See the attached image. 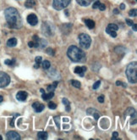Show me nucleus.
<instances>
[{"mask_svg": "<svg viewBox=\"0 0 137 140\" xmlns=\"http://www.w3.org/2000/svg\"><path fill=\"white\" fill-rule=\"evenodd\" d=\"M97 100H98V102H100V103H103L104 102V96L103 95L99 96L97 98Z\"/></svg>", "mask_w": 137, "mask_h": 140, "instance_id": "4c0bfd02", "label": "nucleus"}, {"mask_svg": "<svg viewBox=\"0 0 137 140\" xmlns=\"http://www.w3.org/2000/svg\"><path fill=\"white\" fill-rule=\"evenodd\" d=\"M71 84L73 87L76 88H80V82L79 81H76V80H71Z\"/></svg>", "mask_w": 137, "mask_h": 140, "instance_id": "393cba45", "label": "nucleus"}, {"mask_svg": "<svg viewBox=\"0 0 137 140\" xmlns=\"http://www.w3.org/2000/svg\"><path fill=\"white\" fill-rule=\"evenodd\" d=\"M3 96H1V95H0V103H1V102H3Z\"/></svg>", "mask_w": 137, "mask_h": 140, "instance_id": "a18cd8bd", "label": "nucleus"}, {"mask_svg": "<svg viewBox=\"0 0 137 140\" xmlns=\"http://www.w3.org/2000/svg\"><path fill=\"white\" fill-rule=\"evenodd\" d=\"M67 55L73 62H85L86 60L85 54L74 45H71L68 48Z\"/></svg>", "mask_w": 137, "mask_h": 140, "instance_id": "f03ea898", "label": "nucleus"}, {"mask_svg": "<svg viewBox=\"0 0 137 140\" xmlns=\"http://www.w3.org/2000/svg\"><path fill=\"white\" fill-rule=\"evenodd\" d=\"M48 107H49V109H51V110H55L57 107V104L53 102H49L48 103Z\"/></svg>", "mask_w": 137, "mask_h": 140, "instance_id": "c756f323", "label": "nucleus"}, {"mask_svg": "<svg viewBox=\"0 0 137 140\" xmlns=\"http://www.w3.org/2000/svg\"><path fill=\"white\" fill-rule=\"evenodd\" d=\"M10 82V77L5 72H0V88H5Z\"/></svg>", "mask_w": 137, "mask_h": 140, "instance_id": "423d86ee", "label": "nucleus"}, {"mask_svg": "<svg viewBox=\"0 0 137 140\" xmlns=\"http://www.w3.org/2000/svg\"><path fill=\"white\" fill-rule=\"evenodd\" d=\"M136 26H137L136 24H134L133 26H133V30H134L135 32H136V31H137V27H136Z\"/></svg>", "mask_w": 137, "mask_h": 140, "instance_id": "37998d69", "label": "nucleus"}, {"mask_svg": "<svg viewBox=\"0 0 137 140\" xmlns=\"http://www.w3.org/2000/svg\"><path fill=\"white\" fill-rule=\"evenodd\" d=\"M126 23H127V25L128 26H132L134 25V23H133V20H130V19H126Z\"/></svg>", "mask_w": 137, "mask_h": 140, "instance_id": "f704fd0d", "label": "nucleus"}, {"mask_svg": "<svg viewBox=\"0 0 137 140\" xmlns=\"http://www.w3.org/2000/svg\"><path fill=\"white\" fill-rule=\"evenodd\" d=\"M39 40H40V38H38V36H36V35H34V36H33V42H36V44H39Z\"/></svg>", "mask_w": 137, "mask_h": 140, "instance_id": "c9c22d12", "label": "nucleus"}, {"mask_svg": "<svg viewBox=\"0 0 137 140\" xmlns=\"http://www.w3.org/2000/svg\"><path fill=\"white\" fill-rule=\"evenodd\" d=\"M100 4H101V3L99 2V0H96V1L94 2L93 4H92V8H97L98 7H99Z\"/></svg>", "mask_w": 137, "mask_h": 140, "instance_id": "7c9ffc66", "label": "nucleus"}, {"mask_svg": "<svg viewBox=\"0 0 137 140\" xmlns=\"http://www.w3.org/2000/svg\"><path fill=\"white\" fill-rule=\"evenodd\" d=\"M62 101H63V104L65 105V110L67 112H69L70 111V103H69V101L65 98H64L63 100H62Z\"/></svg>", "mask_w": 137, "mask_h": 140, "instance_id": "6ab92c4d", "label": "nucleus"}, {"mask_svg": "<svg viewBox=\"0 0 137 140\" xmlns=\"http://www.w3.org/2000/svg\"><path fill=\"white\" fill-rule=\"evenodd\" d=\"M6 138L8 140H20V136L18 132H16L15 131H9L6 134Z\"/></svg>", "mask_w": 137, "mask_h": 140, "instance_id": "6e6552de", "label": "nucleus"}, {"mask_svg": "<svg viewBox=\"0 0 137 140\" xmlns=\"http://www.w3.org/2000/svg\"><path fill=\"white\" fill-rule=\"evenodd\" d=\"M47 45V42L43 39H40L39 40V47L41 48H44V47H46Z\"/></svg>", "mask_w": 137, "mask_h": 140, "instance_id": "cd10ccee", "label": "nucleus"}, {"mask_svg": "<svg viewBox=\"0 0 137 140\" xmlns=\"http://www.w3.org/2000/svg\"><path fill=\"white\" fill-rule=\"evenodd\" d=\"M27 96H28V94L25 91H20L18 92V94H16V98L19 101H25Z\"/></svg>", "mask_w": 137, "mask_h": 140, "instance_id": "9b49d317", "label": "nucleus"}, {"mask_svg": "<svg viewBox=\"0 0 137 140\" xmlns=\"http://www.w3.org/2000/svg\"><path fill=\"white\" fill-rule=\"evenodd\" d=\"M35 61H36V64H39V66H40V64L42 63V57H41V56H37V57H36Z\"/></svg>", "mask_w": 137, "mask_h": 140, "instance_id": "2f4dec72", "label": "nucleus"}, {"mask_svg": "<svg viewBox=\"0 0 137 140\" xmlns=\"http://www.w3.org/2000/svg\"><path fill=\"white\" fill-rule=\"evenodd\" d=\"M4 64H7V66H13L15 64V60L14 59H12V60H6L5 61H4Z\"/></svg>", "mask_w": 137, "mask_h": 140, "instance_id": "4be33fe9", "label": "nucleus"}, {"mask_svg": "<svg viewBox=\"0 0 137 140\" xmlns=\"http://www.w3.org/2000/svg\"><path fill=\"white\" fill-rule=\"evenodd\" d=\"M120 8H121V10H125V4H120Z\"/></svg>", "mask_w": 137, "mask_h": 140, "instance_id": "a19ab883", "label": "nucleus"}, {"mask_svg": "<svg viewBox=\"0 0 137 140\" xmlns=\"http://www.w3.org/2000/svg\"><path fill=\"white\" fill-rule=\"evenodd\" d=\"M36 5V2H35V0H26L25 1V6L26 8H33L34 6Z\"/></svg>", "mask_w": 137, "mask_h": 140, "instance_id": "a211bd4d", "label": "nucleus"}, {"mask_svg": "<svg viewBox=\"0 0 137 140\" xmlns=\"http://www.w3.org/2000/svg\"><path fill=\"white\" fill-rule=\"evenodd\" d=\"M100 85H101V82H100V81L96 82L93 84L92 88H93V89H97V88H99V86H100Z\"/></svg>", "mask_w": 137, "mask_h": 140, "instance_id": "473e14b6", "label": "nucleus"}, {"mask_svg": "<svg viewBox=\"0 0 137 140\" xmlns=\"http://www.w3.org/2000/svg\"><path fill=\"white\" fill-rule=\"evenodd\" d=\"M39 66H40L39 64H36L35 66H34V67H35L36 69H37V68H39Z\"/></svg>", "mask_w": 137, "mask_h": 140, "instance_id": "49530a36", "label": "nucleus"}, {"mask_svg": "<svg viewBox=\"0 0 137 140\" xmlns=\"http://www.w3.org/2000/svg\"><path fill=\"white\" fill-rule=\"evenodd\" d=\"M136 11H137V10H136V8H133V10H130V12H129V16H131V17H136V14H137Z\"/></svg>", "mask_w": 137, "mask_h": 140, "instance_id": "bb28decb", "label": "nucleus"}, {"mask_svg": "<svg viewBox=\"0 0 137 140\" xmlns=\"http://www.w3.org/2000/svg\"><path fill=\"white\" fill-rule=\"evenodd\" d=\"M4 16L8 26L12 29H20L23 26L20 13L15 8L9 7L4 10Z\"/></svg>", "mask_w": 137, "mask_h": 140, "instance_id": "f257e3e1", "label": "nucleus"}, {"mask_svg": "<svg viewBox=\"0 0 137 140\" xmlns=\"http://www.w3.org/2000/svg\"><path fill=\"white\" fill-rule=\"evenodd\" d=\"M50 66H51V64L48 60H45V61L42 62V67H43V69H45V70H48V69L50 68Z\"/></svg>", "mask_w": 137, "mask_h": 140, "instance_id": "b1692460", "label": "nucleus"}, {"mask_svg": "<svg viewBox=\"0 0 137 140\" xmlns=\"http://www.w3.org/2000/svg\"><path fill=\"white\" fill-rule=\"evenodd\" d=\"M53 96H54V92H49V94H45V92H43L42 95V98L45 101H48L52 98H53Z\"/></svg>", "mask_w": 137, "mask_h": 140, "instance_id": "4468645a", "label": "nucleus"}, {"mask_svg": "<svg viewBox=\"0 0 137 140\" xmlns=\"http://www.w3.org/2000/svg\"><path fill=\"white\" fill-rule=\"evenodd\" d=\"M125 115L126 116H130L131 117L136 118V111L133 107H130V108H128L127 110H126Z\"/></svg>", "mask_w": 137, "mask_h": 140, "instance_id": "ddd939ff", "label": "nucleus"}, {"mask_svg": "<svg viewBox=\"0 0 137 140\" xmlns=\"http://www.w3.org/2000/svg\"><path fill=\"white\" fill-rule=\"evenodd\" d=\"M48 137V132H39L37 133V138L39 139H47Z\"/></svg>", "mask_w": 137, "mask_h": 140, "instance_id": "aec40b11", "label": "nucleus"}, {"mask_svg": "<svg viewBox=\"0 0 137 140\" xmlns=\"http://www.w3.org/2000/svg\"><path fill=\"white\" fill-rule=\"evenodd\" d=\"M16 44H17V39L15 38H9L7 42V46L8 47H14L16 46Z\"/></svg>", "mask_w": 137, "mask_h": 140, "instance_id": "f3484780", "label": "nucleus"}, {"mask_svg": "<svg viewBox=\"0 0 137 140\" xmlns=\"http://www.w3.org/2000/svg\"><path fill=\"white\" fill-rule=\"evenodd\" d=\"M108 29H110V30H112V31L116 32L117 30L119 29V26H118L116 24H112V23H111V24H109L108 26Z\"/></svg>", "mask_w": 137, "mask_h": 140, "instance_id": "a878e982", "label": "nucleus"}, {"mask_svg": "<svg viewBox=\"0 0 137 140\" xmlns=\"http://www.w3.org/2000/svg\"><path fill=\"white\" fill-rule=\"evenodd\" d=\"M46 52H47V54H48V55H51V56H53V55H54V50H53V48H47Z\"/></svg>", "mask_w": 137, "mask_h": 140, "instance_id": "c85d7f7f", "label": "nucleus"}, {"mask_svg": "<svg viewBox=\"0 0 137 140\" xmlns=\"http://www.w3.org/2000/svg\"><path fill=\"white\" fill-rule=\"evenodd\" d=\"M40 91H41V92H42V94H43V92H45V91H44V90H43V89H40Z\"/></svg>", "mask_w": 137, "mask_h": 140, "instance_id": "de8ad7c7", "label": "nucleus"}, {"mask_svg": "<svg viewBox=\"0 0 137 140\" xmlns=\"http://www.w3.org/2000/svg\"><path fill=\"white\" fill-rule=\"evenodd\" d=\"M126 76L130 83L137 82V63L136 61L131 62L126 67Z\"/></svg>", "mask_w": 137, "mask_h": 140, "instance_id": "7ed1b4c3", "label": "nucleus"}, {"mask_svg": "<svg viewBox=\"0 0 137 140\" xmlns=\"http://www.w3.org/2000/svg\"><path fill=\"white\" fill-rule=\"evenodd\" d=\"M27 22L29 23L31 26H36L38 23V19L37 16L35 14H31L27 16Z\"/></svg>", "mask_w": 137, "mask_h": 140, "instance_id": "1a4fd4ad", "label": "nucleus"}, {"mask_svg": "<svg viewBox=\"0 0 137 140\" xmlns=\"http://www.w3.org/2000/svg\"><path fill=\"white\" fill-rule=\"evenodd\" d=\"M116 85L117 86H120V85H122V82H119V81H117L116 82Z\"/></svg>", "mask_w": 137, "mask_h": 140, "instance_id": "c03bdc74", "label": "nucleus"}, {"mask_svg": "<svg viewBox=\"0 0 137 140\" xmlns=\"http://www.w3.org/2000/svg\"><path fill=\"white\" fill-rule=\"evenodd\" d=\"M79 42H80V44L82 48H84L85 49H88L91 46V38L88 34L85 33H81L79 35Z\"/></svg>", "mask_w": 137, "mask_h": 140, "instance_id": "20e7f679", "label": "nucleus"}, {"mask_svg": "<svg viewBox=\"0 0 137 140\" xmlns=\"http://www.w3.org/2000/svg\"><path fill=\"white\" fill-rule=\"evenodd\" d=\"M71 0H53V7L56 10H61L65 8L69 4Z\"/></svg>", "mask_w": 137, "mask_h": 140, "instance_id": "39448f33", "label": "nucleus"}, {"mask_svg": "<svg viewBox=\"0 0 137 140\" xmlns=\"http://www.w3.org/2000/svg\"><path fill=\"white\" fill-rule=\"evenodd\" d=\"M106 32L108 34H109L111 36H113V38H116L117 36V33H116V32L115 31H112V30H110V29H108V27L106 28Z\"/></svg>", "mask_w": 137, "mask_h": 140, "instance_id": "5701e85b", "label": "nucleus"}, {"mask_svg": "<svg viewBox=\"0 0 137 140\" xmlns=\"http://www.w3.org/2000/svg\"><path fill=\"white\" fill-rule=\"evenodd\" d=\"M2 139H3V138H2V136L0 135V140H2Z\"/></svg>", "mask_w": 137, "mask_h": 140, "instance_id": "09e8293b", "label": "nucleus"}, {"mask_svg": "<svg viewBox=\"0 0 137 140\" xmlns=\"http://www.w3.org/2000/svg\"><path fill=\"white\" fill-rule=\"evenodd\" d=\"M99 10H102V11H103V10H105V8H106V5L103 4H100V5H99Z\"/></svg>", "mask_w": 137, "mask_h": 140, "instance_id": "58836bf2", "label": "nucleus"}, {"mask_svg": "<svg viewBox=\"0 0 137 140\" xmlns=\"http://www.w3.org/2000/svg\"><path fill=\"white\" fill-rule=\"evenodd\" d=\"M113 13H114L115 14H119V10H118V8H114V10H113Z\"/></svg>", "mask_w": 137, "mask_h": 140, "instance_id": "79ce46f5", "label": "nucleus"}, {"mask_svg": "<svg viewBox=\"0 0 137 140\" xmlns=\"http://www.w3.org/2000/svg\"><path fill=\"white\" fill-rule=\"evenodd\" d=\"M53 25H51L48 22H43L42 26V31L44 34L48 36H51L53 34Z\"/></svg>", "mask_w": 137, "mask_h": 140, "instance_id": "0eeeda50", "label": "nucleus"}, {"mask_svg": "<svg viewBox=\"0 0 137 140\" xmlns=\"http://www.w3.org/2000/svg\"><path fill=\"white\" fill-rule=\"evenodd\" d=\"M92 1L93 0H76V2L79 4V5L84 6V7H86V6L90 5Z\"/></svg>", "mask_w": 137, "mask_h": 140, "instance_id": "2eb2a0df", "label": "nucleus"}, {"mask_svg": "<svg viewBox=\"0 0 137 140\" xmlns=\"http://www.w3.org/2000/svg\"><path fill=\"white\" fill-rule=\"evenodd\" d=\"M58 83H59V82L58 81H55L54 82H53L52 85H48V92H53L55 90V88H56Z\"/></svg>", "mask_w": 137, "mask_h": 140, "instance_id": "412c9836", "label": "nucleus"}, {"mask_svg": "<svg viewBox=\"0 0 137 140\" xmlns=\"http://www.w3.org/2000/svg\"><path fill=\"white\" fill-rule=\"evenodd\" d=\"M85 72H86V67L85 66H77V67L74 68V73L77 75H80V76H84Z\"/></svg>", "mask_w": 137, "mask_h": 140, "instance_id": "9d476101", "label": "nucleus"}, {"mask_svg": "<svg viewBox=\"0 0 137 140\" xmlns=\"http://www.w3.org/2000/svg\"><path fill=\"white\" fill-rule=\"evenodd\" d=\"M28 45H29L30 48H34V47H35V42H34L33 41H31V42H28Z\"/></svg>", "mask_w": 137, "mask_h": 140, "instance_id": "ea45409f", "label": "nucleus"}, {"mask_svg": "<svg viewBox=\"0 0 137 140\" xmlns=\"http://www.w3.org/2000/svg\"><path fill=\"white\" fill-rule=\"evenodd\" d=\"M54 120H55V123H56V126H58V128H59V126H60V123H59V116H55Z\"/></svg>", "mask_w": 137, "mask_h": 140, "instance_id": "72a5a7b5", "label": "nucleus"}, {"mask_svg": "<svg viewBox=\"0 0 137 140\" xmlns=\"http://www.w3.org/2000/svg\"><path fill=\"white\" fill-rule=\"evenodd\" d=\"M118 136H119V133L117 132H114L113 133V136H112V140H115L118 138Z\"/></svg>", "mask_w": 137, "mask_h": 140, "instance_id": "e433bc0d", "label": "nucleus"}, {"mask_svg": "<svg viewBox=\"0 0 137 140\" xmlns=\"http://www.w3.org/2000/svg\"><path fill=\"white\" fill-rule=\"evenodd\" d=\"M32 107H33V109L35 110L36 112H42L44 110L45 106H44V104H41L39 102H35V103H33Z\"/></svg>", "mask_w": 137, "mask_h": 140, "instance_id": "f8f14e48", "label": "nucleus"}, {"mask_svg": "<svg viewBox=\"0 0 137 140\" xmlns=\"http://www.w3.org/2000/svg\"><path fill=\"white\" fill-rule=\"evenodd\" d=\"M85 24L89 29H93V28L95 27V22H94L92 20H90V19H85Z\"/></svg>", "mask_w": 137, "mask_h": 140, "instance_id": "dca6fc26", "label": "nucleus"}]
</instances>
